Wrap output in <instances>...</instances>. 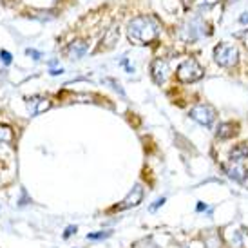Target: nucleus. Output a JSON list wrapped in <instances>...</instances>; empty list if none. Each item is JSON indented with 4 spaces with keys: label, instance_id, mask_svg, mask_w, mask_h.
Returning a JSON list of instances; mask_svg holds the SVG:
<instances>
[{
    "label": "nucleus",
    "instance_id": "1",
    "mask_svg": "<svg viewBox=\"0 0 248 248\" xmlns=\"http://www.w3.org/2000/svg\"><path fill=\"white\" fill-rule=\"evenodd\" d=\"M159 28L151 16L140 15L127 24V38L136 46H147L158 38Z\"/></svg>",
    "mask_w": 248,
    "mask_h": 248
},
{
    "label": "nucleus",
    "instance_id": "2",
    "mask_svg": "<svg viewBox=\"0 0 248 248\" xmlns=\"http://www.w3.org/2000/svg\"><path fill=\"white\" fill-rule=\"evenodd\" d=\"M203 75H205V71H203V67H201L200 63L196 62L194 58H188V60H185V62L178 67V71H176L178 80H179V82H183V83L198 82V80H201V78H203Z\"/></svg>",
    "mask_w": 248,
    "mask_h": 248
},
{
    "label": "nucleus",
    "instance_id": "3",
    "mask_svg": "<svg viewBox=\"0 0 248 248\" xmlns=\"http://www.w3.org/2000/svg\"><path fill=\"white\" fill-rule=\"evenodd\" d=\"M237 58H239V51L232 44H219L214 49V60L221 67H232L237 63Z\"/></svg>",
    "mask_w": 248,
    "mask_h": 248
},
{
    "label": "nucleus",
    "instance_id": "4",
    "mask_svg": "<svg viewBox=\"0 0 248 248\" xmlns=\"http://www.w3.org/2000/svg\"><path fill=\"white\" fill-rule=\"evenodd\" d=\"M216 116H217L216 109L208 104H198L196 107L190 109V118H192L194 122L205 125V127H210V125L214 124Z\"/></svg>",
    "mask_w": 248,
    "mask_h": 248
},
{
    "label": "nucleus",
    "instance_id": "5",
    "mask_svg": "<svg viewBox=\"0 0 248 248\" xmlns=\"http://www.w3.org/2000/svg\"><path fill=\"white\" fill-rule=\"evenodd\" d=\"M205 24L201 22V18H192L190 22H186L183 26V31H181V36L185 38L186 42H194L198 40L201 35H205Z\"/></svg>",
    "mask_w": 248,
    "mask_h": 248
},
{
    "label": "nucleus",
    "instance_id": "6",
    "mask_svg": "<svg viewBox=\"0 0 248 248\" xmlns=\"http://www.w3.org/2000/svg\"><path fill=\"white\" fill-rule=\"evenodd\" d=\"M141 200H143V188H141V185H136L131 192L127 194V198H125L120 205H116V207L112 208V212H116V210H127V208H132V207H138L140 203H141Z\"/></svg>",
    "mask_w": 248,
    "mask_h": 248
},
{
    "label": "nucleus",
    "instance_id": "7",
    "mask_svg": "<svg viewBox=\"0 0 248 248\" xmlns=\"http://www.w3.org/2000/svg\"><path fill=\"white\" fill-rule=\"evenodd\" d=\"M225 169V174H227L230 179H234V181H245L248 176V169L247 165L243 163V161H234V159H230V163L223 167Z\"/></svg>",
    "mask_w": 248,
    "mask_h": 248
},
{
    "label": "nucleus",
    "instance_id": "8",
    "mask_svg": "<svg viewBox=\"0 0 248 248\" xmlns=\"http://www.w3.org/2000/svg\"><path fill=\"white\" fill-rule=\"evenodd\" d=\"M167 73H169V65H167L165 60L156 58V60L151 63V75H152V80H154V83L161 85V83L167 80Z\"/></svg>",
    "mask_w": 248,
    "mask_h": 248
},
{
    "label": "nucleus",
    "instance_id": "9",
    "mask_svg": "<svg viewBox=\"0 0 248 248\" xmlns=\"http://www.w3.org/2000/svg\"><path fill=\"white\" fill-rule=\"evenodd\" d=\"M26 104H28V109L31 114H42L47 109H51V102L44 96H31L26 100Z\"/></svg>",
    "mask_w": 248,
    "mask_h": 248
},
{
    "label": "nucleus",
    "instance_id": "10",
    "mask_svg": "<svg viewBox=\"0 0 248 248\" xmlns=\"http://www.w3.org/2000/svg\"><path fill=\"white\" fill-rule=\"evenodd\" d=\"M87 53V42L85 40H75L73 44H69V47L65 51V55L69 56L71 60H78Z\"/></svg>",
    "mask_w": 248,
    "mask_h": 248
},
{
    "label": "nucleus",
    "instance_id": "11",
    "mask_svg": "<svg viewBox=\"0 0 248 248\" xmlns=\"http://www.w3.org/2000/svg\"><path fill=\"white\" fill-rule=\"evenodd\" d=\"M235 127L232 122H225V124H219V127H217V132H216V136L219 140H228V138H232V136H235Z\"/></svg>",
    "mask_w": 248,
    "mask_h": 248
},
{
    "label": "nucleus",
    "instance_id": "12",
    "mask_svg": "<svg viewBox=\"0 0 248 248\" xmlns=\"http://www.w3.org/2000/svg\"><path fill=\"white\" fill-rule=\"evenodd\" d=\"M247 158H248V141L235 145L234 149L230 151V159H234V161H245Z\"/></svg>",
    "mask_w": 248,
    "mask_h": 248
},
{
    "label": "nucleus",
    "instance_id": "13",
    "mask_svg": "<svg viewBox=\"0 0 248 248\" xmlns=\"http://www.w3.org/2000/svg\"><path fill=\"white\" fill-rule=\"evenodd\" d=\"M118 38H120V31H118L114 26L105 33V36L102 38V49H110L114 47V44L118 42Z\"/></svg>",
    "mask_w": 248,
    "mask_h": 248
},
{
    "label": "nucleus",
    "instance_id": "14",
    "mask_svg": "<svg viewBox=\"0 0 248 248\" xmlns=\"http://www.w3.org/2000/svg\"><path fill=\"white\" fill-rule=\"evenodd\" d=\"M245 239H247V232L245 230H237L230 234V245L232 248H243L245 247Z\"/></svg>",
    "mask_w": 248,
    "mask_h": 248
},
{
    "label": "nucleus",
    "instance_id": "15",
    "mask_svg": "<svg viewBox=\"0 0 248 248\" xmlns=\"http://www.w3.org/2000/svg\"><path fill=\"white\" fill-rule=\"evenodd\" d=\"M13 136V129L9 125H0V143H11Z\"/></svg>",
    "mask_w": 248,
    "mask_h": 248
},
{
    "label": "nucleus",
    "instance_id": "16",
    "mask_svg": "<svg viewBox=\"0 0 248 248\" xmlns=\"http://www.w3.org/2000/svg\"><path fill=\"white\" fill-rule=\"evenodd\" d=\"M205 245H207V248H221V237L216 232H212L205 237Z\"/></svg>",
    "mask_w": 248,
    "mask_h": 248
},
{
    "label": "nucleus",
    "instance_id": "17",
    "mask_svg": "<svg viewBox=\"0 0 248 248\" xmlns=\"http://www.w3.org/2000/svg\"><path fill=\"white\" fill-rule=\"evenodd\" d=\"M136 247H138V248H159L156 243L152 241L151 237H147V239H141V241H138V243H136Z\"/></svg>",
    "mask_w": 248,
    "mask_h": 248
},
{
    "label": "nucleus",
    "instance_id": "18",
    "mask_svg": "<svg viewBox=\"0 0 248 248\" xmlns=\"http://www.w3.org/2000/svg\"><path fill=\"white\" fill-rule=\"evenodd\" d=\"M235 38L237 40H241L245 46L248 47V29H245V31H239V33H235Z\"/></svg>",
    "mask_w": 248,
    "mask_h": 248
},
{
    "label": "nucleus",
    "instance_id": "19",
    "mask_svg": "<svg viewBox=\"0 0 248 248\" xmlns=\"http://www.w3.org/2000/svg\"><path fill=\"white\" fill-rule=\"evenodd\" d=\"M0 60L6 63V65H9V63H11V60H13V56L9 55L7 51H0Z\"/></svg>",
    "mask_w": 248,
    "mask_h": 248
},
{
    "label": "nucleus",
    "instance_id": "20",
    "mask_svg": "<svg viewBox=\"0 0 248 248\" xmlns=\"http://www.w3.org/2000/svg\"><path fill=\"white\" fill-rule=\"evenodd\" d=\"M110 232H98V234H89L87 239H102V237H109Z\"/></svg>",
    "mask_w": 248,
    "mask_h": 248
},
{
    "label": "nucleus",
    "instance_id": "21",
    "mask_svg": "<svg viewBox=\"0 0 248 248\" xmlns=\"http://www.w3.org/2000/svg\"><path fill=\"white\" fill-rule=\"evenodd\" d=\"M75 232H76V227H67V230H65L63 237H69V235H73Z\"/></svg>",
    "mask_w": 248,
    "mask_h": 248
},
{
    "label": "nucleus",
    "instance_id": "22",
    "mask_svg": "<svg viewBox=\"0 0 248 248\" xmlns=\"http://www.w3.org/2000/svg\"><path fill=\"white\" fill-rule=\"evenodd\" d=\"M163 203H165V198H161V200H158V201H156V203H154V205H152V207H151V210H156V208H158V207H161V205H163Z\"/></svg>",
    "mask_w": 248,
    "mask_h": 248
},
{
    "label": "nucleus",
    "instance_id": "23",
    "mask_svg": "<svg viewBox=\"0 0 248 248\" xmlns=\"http://www.w3.org/2000/svg\"><path fill=\"white\" fill-rule=\"evenodd\" d=\"M219 0H203V6H207V7H210V6H214V4H217Z\"/></svg>",
    "mask_w": 248,
    "mask_h": 248
},
{
    "label": "nucleus",
    "instance_id": "24",
    "mask_svg": "<svg viewBox=\"0 0 248 248\" xmlns=\"http://www.w3.org/2000/svg\"><path fill=\"white\" fill-rule=\"evenodd\" d=\"M28 55H29V56H35V60H38V58H40V55L36 53L35 49H28Z\"/></svg>",
    "mask_w": 248,
    "mask_h": 248
},
{
    "label": "nucleus",
    "instance_id": "25",
    "mask_svg": "<svg viewBox=\"0 0 248 248\" xmlns=\"http://www.w3.org/2000/svg\"><path fill=\"white\" fill-rule=\"evenodd\" d=\"M181 2H183V6L185 7H190L194 4V0H181Z\"/></svg>",
    "mask_w": 248,
    "mask_h": 248
},
{
    "label": "nucleus",
    "instance_id": "26",
    "mask_svg": "<svg viewBox=\"0 0 248 248\" xmlns=\"http://www.w3.org/2000/svg\"><path fill=\"white\" fill-rule=\"evenodd\" d=\"M239 20H241L243 24H245V22H248V13H243V16L239 18Z\"/></svg>",
    "mask_w": 248,
    "mask_h": 248
},
{
    "label": "nucleus",
    "instance_id": "27",
    "mask_svg": "<svg viewBox=\"0 0 248 248\" xmlns=\"http://www.w3.org/2000/svg\"><path fill=\"white\" fill-rule=\"evenodd\" d=\"M205 208H207V205H203V203H200V205H198V210H205Z\"/></svg>",
    "mask_w": 248,
    "mask_h": 248
}]
</instances>
